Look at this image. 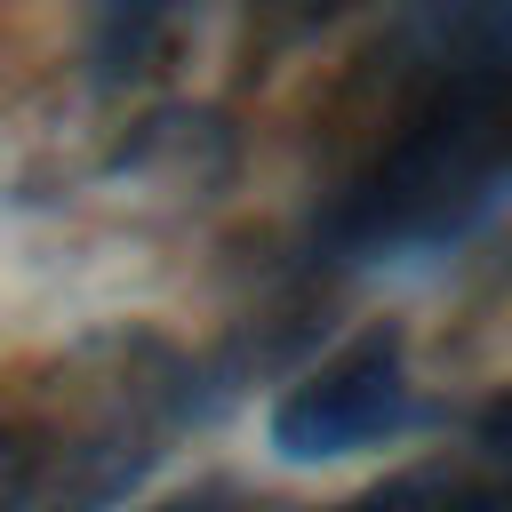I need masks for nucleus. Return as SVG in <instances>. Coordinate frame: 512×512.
Masks as SVG:
<instances>
[{"label": "nucleus", "mask_w": 512, "mask_h": 512, "mask_svg": "<svg viewBox=\"0 0 512 512\" xmlns=\"http://www.w3.org/2000/svg\"><path fill=\"white\" fill-rule=\"evenodd\" d=\"M512 192V56L464 48L408 88L400 128L328 208L320 248L336 264H384L464 240Z\"/></svg>", "instance_id": "1"}, {"label": "nucleus", "mask_w": 512, "mask_h": 512, "mask_svg": "<svg viewBox=\"0 0 512 512\" xmlns=\"http://www.w3.org/2000/svg\"><path fill=\"white\" fill-rule=\"evenodd\" d=\"M488 504H496V488L472 480L464 464H424V472H400V480H384L336 512H488Z\"/></svg>", "instance_id": "4"}, {"label": "nucleus", "mask_w": 512, "mask_h": 512, "mask_svg": "<svg viewBox=\"0 0 512 512\" xmlns=\"http://www.w3.org/2000/svg\"><path fill=\"white\" fill-rule=\"evenodd\" d=\"M408 424H416V384H408L400 336L376 328V336L344 344L328 368H312L272 408V448L288 464H320V456H352V448L400 440Z\"/></svg>", "instance_id": "2"}, {"label": "nucleus", "mask_w": 512, "mask_h": 512, "mask_svg": "<svg viewBox=\"0 0 512 512\" xmlns=\"http://www.w3.org/2000/svg\"><path fill=\"white\" fill-rule=\"evenodd\" d=\"M160 512H240V496H232V488H200V496H176V504H160Z\"/></svg>", "instance_id": "8"}, {"label": "nucleus", "mask_w": 512, "mask_h": 512, "mask_svg": "<svg viewBox=\"0 0 512 512\" xmlns=\"http://www.w3.org/2000/svg\"><path fill=\"white\" fill-rule=\"evenodd\" d=\"M480 448H488V456H496V464L512 472V400H504V408H496V416L480 424Z\"/></svg>", "instance_id": "7"}, {"label": "nucleus", "mask_w": 512, "mask_h": 512, "mask_svg": "<svg viewBox=\"0 0 512 512\" xmlns=\"http://www.w3.org/2000/svg\"><path fill=\"white\" fill-rule=\"evenodd\" d=\"M352 0H248V48L256 56H280L296 40H312L320 24H336Z\"/></svg>", "instance_id": "5"}, {"label": "nucleus", "mask_w": 512, "mask_h": 512, "mask_svg": "<svg viewBox=\"0 0 512 512\" xmlns=\"http://www.w3.org/2000/svg\"><path fill=\"white\" fill-rule=\"evenodd\" d=\"M184 24V0H88V56L104 88H136Z\"/></svg>", "instance_id": "3"}, {"label": "nucleus", "mask_w": 512, "mask_h": 512, "mask_svg": "<svg viewBox=\"0 0 512 512\" xmlns=\"http://www.w3.org/2000/svg\"><path fill=\"white\" fill-rule=\"evenodd\" d=\"M24 504H32V448L0 432V512H24Z\"/></svg>", "instance_id": "6"}]
</instances>
